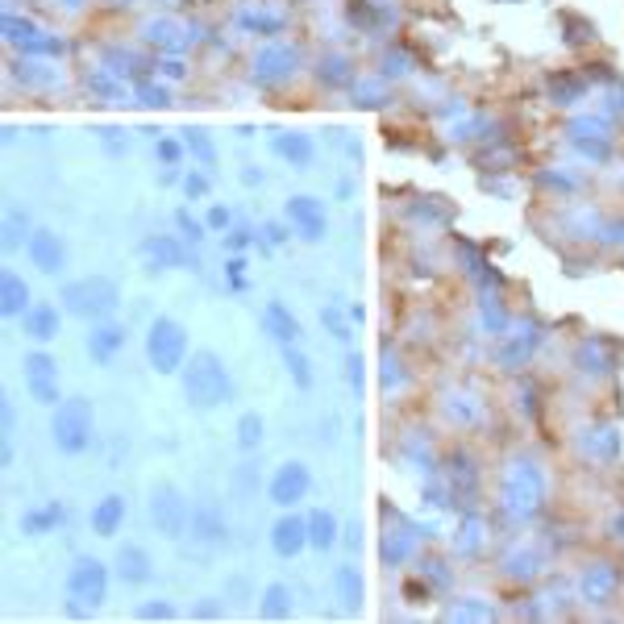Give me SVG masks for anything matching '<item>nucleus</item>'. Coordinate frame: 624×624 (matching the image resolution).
I'll return each instance as SVG.
<instances>
[{
	"label": "nucleus",
	"mask_w": 624,
	"mask_h": 624,
	"mask_svg": "<svg viewBox=\"0 0 624 624\" xmlns=\"http://www.w3.org/2000/svg\"><path fill=\"white\" fill-rule=\"evenodd\" d=\"M184 396L192 408L208 412V408H221L229 400V375H225L221 358L208 350H200L192 362L184 367Z\"/></svg>",
	"instance_id": "1"
},
{
	"label": "nucleus",
	"mask_w": 624,
	"mask_h": 624,
	"mask_svg": "<svg viewBox=\"0 0 624 624\" xmlns=\"http://www.w3.org/2000/svg\"><path fill=\"white\" fill-rule=\"evenodd\" d=\"M92 400L75 396V400H59L55 420H50V433H55V446L63 454H84L92 446Z\"/></svg>",
	"instance_id": "2"
},
{
	"label": "nucleus",
	"mask_w": 624,
	"mask_h": 624,
	"mask_svg": "<svg viewBox=\"0 0 624 624\" xmlns=\"http://www.w3.org/2000/svg\"><path fill=\"white\" fill-rule=\"evenodd\" d=\"M108 595V570L100 558H75L67 575V599L71 612H96Z\"/></svg>",
	"instance_id": "3"
},
{
	"label": "nucleus",
	"mask_w": 624,
	"mask_h": 624,
	"mask_svg": "<svg viewBox=\"0 0 624 624\" xmlns=\"http://www.w3.org/2000/svg\"><path fill=\"white\" fill-rule=\"evenodd\" d=\"M150 517H155L163 537H179L187 528V520H192V508H187L184 491H179L176 483H158V488L150 491Z\"/></svg>",
	"instance_id": "4"
},
{
	"label": "nucleus",
	"mask_w": 624,
	"mask_h": 624,
	"mask_svg": "<svg viewBox=\"0 0 624 624\" xmlns=\"http://www.w3.org/2000/svg\"><path fill=\"white\" fill-rule=\"evenodd\" d=\"M184 350H187V337L184 329H179L176 321H158L155 329H150V342H146V354H150V367H155L158 375H171L184 367Z\"/></svg>",
	"instance_id": "5"
},
{
	"label": "nucleus",
	"mask_w": 624,
	"mask_h": 624,
	"mask_svg": "<svg viewBox=\"0 0 624 624\" xmlns=\"http://www.w3.org/2000/svg\"><path fill=\"white\" fill-rule=\"evenodd\" d=\"M25 379L38 404H59V383H55V362L46 354H30L25 358Z\"/></svg>",
	"instance_id": "6"
},
{
	"label": "nucleus",
	"mask_w": 624,
	"mask_h": 624,
	"mask_svg": "<svg viewBox=\"0 0 624 624\" xmlns=\"http://www.w3.org/2000/svg\"><path fill=\"white\" fill-rule=\"evenodd\" d=\"M304 488H308V470H304L300 462H287L271 483V499L275 504H296V499L304 496Z\"/></svg>",
	"instance_id": "7"
},
{
	"label": "nucleus",
	"mask_w": 624,
	"mask_h": 624,
	"mask_svg": "<svg viewBox=\"0 0 624 624\" xmlns=\"http://www.w3.org/2000/svg\"><path fill=\"white\" fill-rule=\"evenodd\" d=\"M126 525V496H105L92 508V533L100 537H117Z\"/></svg>",
	"instance_id": "8"
},
{
	"label": "nucleus",
	"mask_w": 624,
	"mask_h": 624,
	"mask_svg": "<svg viewBox=\"0 0 624 624\" xmlns=\"http://www.w3.org/2000/svg\"><path fill=\"white\" fill-rule=\"evenodd\" d=\"M67 300H71V308L84 312V317H88V312H92V317H100V312L113 308V287H108V283H92V287H71Z\"/></svg>",
	"instance_id": "9"
},
{
	"label": "nucleus",
	"mask_w": 624,
	"mask_h": 624,
	"mask_svg": "<svg viewBox=\"0 0 624 624\" xmlns=\"http://www.w3.org/2000/svg\"><path fill=\"white\" fill-rule=\"evenodd\" d=\"M117 570H121V579H126V583H146V579H150L146 549H142V546H126L117 554Z\"/></svg>",
	"instance_id": "10"
},
{
	"label": "nucleus",
	"mask_w": 624,
	"mask_h": 624,
	"mask_svg": "<svg viewBox=\"0 0 624 624\" xmlns=\"http://www.w3.org/2000/svg\"><path fill=\"white\" fill-rule=\"evenodd\" d=\"M55 525H63V508L59 504H46V508H38V512H25V517H21V528H25L30 537L50 533Z\"/></svg>",
	"instance_id": "11"
},
{
	"label": "nucleus",
	"mask_w": 624,
	"mask_h": 624,
	"mask_svg": "<svg viewBox=\"0 0 624 624\" xmlns=\"http://www.w3.org/2000/svg\"><path fill=\"white\" fill-rule=\"evenodd\" d=\"M300 546H304V525L300 520H279V525H275V549H279L283 558H292Z\"/></svg>",
	"instance_id": "12"
},
{
	"label": "nucleus",
	"mask_w": 624,
	"mask_h": 624,
	"mask_svg": "<svg viewBox=\"0 0 624 624\" xmlns=\"http://www.w3.org/2000/svg\"><path fill=\"white\" fill-rule=\"evenodd\" d=\"M258 441H263V417H258V412H246V417L237 420V446L254 449Z\"/></svg>",
	"instance_id": "13"
},
{
	"label": "nucleus",
	"mask_w": 624,
	"mask_h": 624,
	"mask_svg": "<svg viewBox=\"0 0 624 624\" xmlns=\"http://www.w3.org/2000/svg\"><path fill=\"white\" fill-rule=\"evenodd\" d=\"M117 346H121V329H100L96 337H92V354H96V362H108Z\"/></svg>",
	"instance_id": "14"
},
{
	"label": "nucleus",
	"mask_w": 624,
	"mask_h": 624,
	"mask_svg": "<svg viewBox=\"0 0 624 624\" xmlns=\"http://www.w3.org/2000/svg\"><path fill=\"white\" fill-rule=\"evenodd\" d=\"M30 329H34V337H55V317H50V312H34Z\"/></svg>",
	"instance_id": "15"
},
{
	"label": "nucleus",
	"mask_w": 624,
	"mask_h": 624,
	"mask_svg": "<svg viewBox=\"0 0 624 624\" xmlns=\"http://www.w3.org/2000/svg\"><path fill=\"white\" fill-rule=\"evenodd\" d=\"M283 599H287V591H283V587H271V591H267V616H283Z\"/></svg>",
	"instance_id": "16"
},
{
	"label": "nucleus",
	"mask_w": 624,
	"mask_h": 624,
	"mask_svg": "<svg viewBox=\"0 0 624 624\" xmlns=\"http://www.w3.org/2000/svg\"><path fill=\"white\" fill-rule=\"evenodd\" d=\"M312 528H317V533H312V541H317V546H329V541H333V533H329L333 520L329 517H317V520H312Z\"/></svg>",
	"instance_id": "17"
},
{
	"label": "nucleus",
	"mask_w": 624,
	"mask_h": 624,
	"mask_svg": "<svg viewBox=\"0 0 624 624\" xmlns=\"http://www.w3.org/2000/svg\"><path fill=\"white\" fill-rule=\"evenodd\" d=\"M5 296H9V300H5V308H9V312H17L21 300H25V292H21V287H17L13 279H9V292H5Z\"/></svg>",
	"instance_id": "18"
},
{
	"label": "nucleus",
	"mask_w": 624,
	"mask_h": 624,
	"mask_svg": "<svg viewBox=\"0 0 624 624\" xmlns=\"http://www.w3.org/2000/svg\"><path fill=\"white\" fill-rule=\"evenodd\" d=\"M142 616H163V620H171V616H176V608H171V604H150V608H142Z\"/></svg>",
	"instance_id": "19"
}]
</instances>
